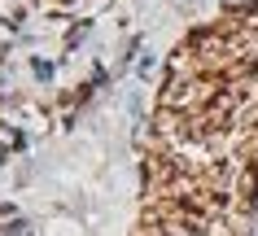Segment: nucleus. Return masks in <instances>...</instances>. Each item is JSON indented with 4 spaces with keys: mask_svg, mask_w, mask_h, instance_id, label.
<instances>
[{
    "mask_svg": "<svg viewBox=\"0 0 258 236\" xmlns=\"http://www.w3.org/2000/svg\"><path fill=\"white\" fill-rule=\"evenodd\" d=\"M5 236H31V232H27V223L18 219V223H14V227H5Z\"/></svg>",
    "mask_w": 258,
    "mask_h": 236,
    "instance_id": "nucleus-1",
    "label": "nucleus"
}]
</instances>
